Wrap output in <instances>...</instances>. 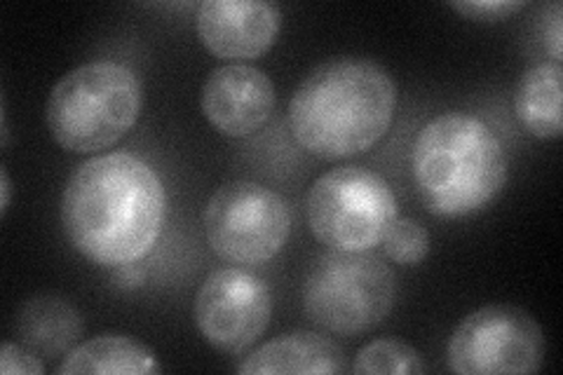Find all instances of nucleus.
Returning <instances> with one entry per match:
<instances>
[{
    "mask_svg": "<svg viewBox=\"0 0 563 375\" xmlns=\"http://www.w3.org/2000/svg\"><path fill=\"white\" fill-rule=\"evenodd\" d=\"M352 371L364 375H422L428 373V362L407 341L378 338V341L366 343L357 352Z\"/></svg>",
    "mask_w": 563,
    "mask_h": 375,
    "instance_id": "nucleus-16",
    "label": "nucleus"
},
{
    "mask_svg": "<svg viewBox=\"0 0 563 375\" xmlns=\"http://www.w3.org/2000/svg\"><path fill=\"white\" fill-rule=\"evenodd\" d=\"M548 354L538 319L517 306H484L470 312L449 338L446 364L461 375H531Z\"/></svg>",
    "mask_w": 563,
    "mask_h": 375,
    "instance_id": "nucleus-8",
    "label": "nucleus"
},
{
    "mask_svg": "<svg viewBox=\"0 0 563 375\" xmlns=\"http://www.w3.org/2000/svg\"><path fill=\"white\" fill-rule=\"evenodd\" d=\"M144 282H146L144 267H139L136 263L115 267V284H118V287H122V289H139Z\"/></svg>",
    "mask_w": 563,
    "mask_h": 375,
    "instance_id": "nucleus-21",
    "label": "nucleus"
},
{
    "mask_svg": "<svg viewBox=\"0 0 563 375\" xmlns=\"http://www.w3.org/2000/svg\"><path fill=\"white\" fill-rule=\"evenodd\" d=\"M306 217L314 240L333 252L362 254L383 244L399 219L397 198L385 178L345 165L322 174L308 190Z\"/></svg>",
    "mask_w": 563,
    "mask_h": 375,
    "instance_id": "nucleus-6",
    "label": "nucleus"
},
{
    "mask_svg": "<svg viewBox=\"0 0 563 375\" xmlns=\"http://www.w3.org/2000/svg\"><path fill=\"white\" fill-rule=\"evenodd\" d=\"M85 319L74 302L57 294H38L29 298L16 312V341L31 348L43 360L66 356L80 341Z\"/></svg>",
    "mask_w": 563,
    "mask_h": 375,
    "instance_id": "nucleus-13",
    "label": "nucleus"
},
{
    "mask_svg": "<svg viewBox=\"0 0 563 375\" xmlns=\"http://www.w3.org/2000/svg\"><path fill=\"white\" fill-rule=\"evenodd\" d=\"M64 235L80 256L101 267L144 258L161 238L167 192L157 172L132 153L85 159L62 192Z\"/></svg>",
    "mask_w": 563,
    "mask_h": 375,
    "instance_id": "nucleus-1",
    "label": "nucleus"
},
{
    "mask_svg": "<svg viewBox=\"0 0 563 375\" xmlns=\"http://www.w3.org/2000/svg\"><path fill=\"white\" fill-rule=\"evenodd\" d=\"M542 35H544V47H548L550 57L561 64V47H563V10L559 3H554L548 12H544V24H542Z\"/></svg>",
    "mask_w": 563,
    "mask_h": 375,
    "instance_id": "nucleus-20",
    "label": "nucleus"
},
{
    "mask_svg": "<svg viewBox=\"0 0 563 375\" xmlns=\"http://www.w3.org/2000/svg\"><path fill=\"white\" fill-rule=\"evenodd\" d=\"M411 174L434 217L465 219L498 198L509 167L503 141L482 118L449 111L420 128Z\"/></svg>",
    "mask_w": 563,
    "mask_h": 375,
    "instance_id": "nucleus-3",
    "label": "nucleus"
},
{
    "mask_svg": "<svg viewBox=\"0 0 563 375\" xmlns=\"http://www.w3.org/2000/svg\"><path fill=\"white\" fill-rule=\"evenodd\" d=\"M430 232L420 221L399 217L383 240L385 256L397 265H420L430 254Z\"/></svg>",
    "mask_w": 563,
    "mask_h": 375,
    "instance_id": "nucleus-17",
    "label": "nucleus"
},
{
    "mask_svg": "<svg viewBox=\"0 0 563 375\" xmlns=\"http://www.w3.org/2000/svg\"><path fill=\"white\" fill-rule=\"evenodd\" d=\"M205 235L221 261L261 265L275 258L291 235V209L273 188L228 181L205 207Z\"/></svg>",
    "mask_w": 563,
    "mask_h": 375,
    "instance_id": "nucleus-7",
    "label": "nucleus"
},
{
    "mask_svg": "<svg viewBox=\"0 0 563 375\" xmlns=\"http://www.w3.org/2000/svg\"><path fill=\"white\" fill-rule=\"evenodd\" d=\"M144 111V85L128 64L87 62L52 87L45 106L49 136L68 153H97L128 136Z\"/></svg>",
    "mask_w": 563,
    "mask_h": 375,
    "instance_id": "nucleus-4",
    "label": "nucleus"
},
{
    "mask_svg": "<svg viewBox=\"0 0 563 375\" xmlns=\"http://www.w3.org/2000/svg\"><path fill=\"white\" fill-rule=\"evenodd\" d=\"M0 192H3V202H0V217H8V209L12 202V181L5 167H0Z\"/></svg>",
    "mask_w": 563,
    "mask_h": 375,
    "instance_id": "nucleus-22",
    "label": "nucleus"
},
{
    "mask_svg": "<svg viewBox=\"0 0 563 375\" xmlns=\"http://www.w3.org/2000/svg\"><path fill=\"white\" fill-rule=\"evenodd\" d=\"M397 300V279L378 258L347 252L317 256L303 282V310L314 327L360 335L383 324Z\"/></svg>",
    "mask_w": 563,
    "mask_h": 375,
    "instance_id": "nucleus-5",
    "label": "nucleus"
},
{
    "mask_svg": "<svg viewBox=\"0 0 563 375\" xmlns=\"http://www.w3.org/2000/svg\"><path fill=\"white\" fill-rule=\"evenodd\" d=\"M561 85L563 68L556 62L536 64L517 82L515 89V113L521 128L540 139L556 141L563 132L561 113Z\"/></svg>",
    "mask_w": 563,
    "mask_h": 375,
    "instance_id": "nucleus-15",
    "label": "nucleus"
},
{
    "mask_svg": "<svg viewBox=\"0 0 563 375\" xmlns=\"http://www.w3.org/2000/svg\"><path fill=\"white\" fill-rule=\"evenodd\" d=\"M397 113V85L387 70L357 57L314 66L289 101V130L314 157L347 159L372 151Z\"/></svg>",
    "mask_w": 563,
    "mask_h": 375,
    "instance_id": "nucleus-2",
    "label": "nucleus"
},
{
    "mask_svg": "<svg viewBox=\"0 0 563 375\" xmlns=\"http://www.w3.org/2000/svg\"><path fill=\"white\" fill-rule=\"evenodd\" d=\"M451 8L472 22H503L521 12L526 3L523 0H457Z\"/></svg>",
    "mask_w": 563,
    "mask_h": 375,
    "instance_id": "nucleus-18",
    "label": "nucleus"
},
{
    "mask_svg": "<svg viewBox=\"0 0 563 375\" xmlns=\"http://www.w3.org/2000/svg\"><path fill=\"white\" fill-rule=\"evenodd\" d=\"M163 373L155 352L125 333H101L70 350L57 375H148Z\"/></svg>",
    "mask_w": 563,
    "mask_h": 375,
    "instance_id": "nucleus-14",
    "label": "nucleus"
},
{
    "mask_svg": "<svg viewBox=\"0 0 563 375\" xmlns=\"http://www.w3.org/2000/svg\"><path fill=\"white\" fill-rule=\"evenodd\" d=\"M235 371L244 375H331L345 371V356L343 350L322 333L294 331L277 335L246 354Z\"/></svg>",
    "mask_w": 563,
    "mask_h": 375,
    "instance_id": "nucleus-12",
    "label": "nucleus"
},
{
    "mask_svg": "<svg viewBox=\"0 0 563 375\" xmlns=\"http://www.w3.org/2000/svg\"><path fill=\"white\" fill-rule=\"evenodd\" d=\"M282 12L266 0H205L198 5L200 43L225 62H250L275 45Z\"/></svg>",
    "mask_w": 563,
    "mask_h": 375,
    "instance_id": "nucleus-10",
    "label": "nucleus"
},
{
    "mask_svg": "<svg viewBox=\"0 0 563 375\" xmlns=\"http://www.w3.org/2000/svg\"><path fill=\"white\" fill-rule=\"evenodd\" d=\"M0 373L3 375H43L45 364L41 354H35L20 341H5L0 348Z\"/></svg>",
    "mask_w": 563,
    "mask_h": 375,
    "instance_id": "nucleus-19",
    "label": "nucleus"
},
{
    "mask_svg": "<svg viewBox=\"0 0 563 375\" xmlns=\"http://www.w3.org/2000/svg\"><path fill=\"white\" fill-rule=\"evenodd\" d=\"M192 319L205 341L225 354H244L268 331L273 291L244 267H219L200 284Z\"/></svg>",
    "mask_w": 563,
    "mask_h": 375,
    "instance_id": "nucleus-9",
    "label": "nucleus"
},
{
    "mask_svg": "<svg viewBox=\"0 0 563 375\" xmlns=\"http://www.w3.org/2000/svg\"><path fill=\"white\" fill-rule=\"evenodd\" d=\"M202 113L223 136L258 132L275 111V85L261 68L225 64L211 70L200 95Z\"/></svg>",
    "mask_w": 563,
    "mask_h": 375,
    "instance_id": "nucleus-11",
    "label": "nucleus"
}]
</instances>
